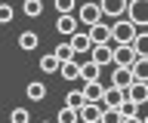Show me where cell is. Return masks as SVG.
Returning a JSON list of instances; mask_svg holds the SVG:
<instances>
[{
	"label": "cell",
	"mask_w": 148,
	"mask_h": 123,
	"mask_svg": "<svg viewBox=\"0 0 148 123\" xmlns=\"http://www.w3.org/2000/svg\"><path fill=\"white\" fill-rule=\"evenodd\" d=\"M111 31H114V43H133L136 34H139V25H136V22H130L127 16H123V19H114Z\"/></svg>",
	"instance_id": "obj_1"
},
{
	"label": "cell",
	"mask_w": 148,
	"mask_h": 123,
	"mask_svg": "<svg viewBox=\"0 0 148 123\" xmlns=\"http://www.w3.org/2000/svg\"><path fill=\"white\" fill-rule=\"evenodd\" d=\"M77 19H80V25H96V22L105 19V12H102V3L99 0H90V3H83L80 10H77Z\"/></svg>",
	"instance_id": "obj_2"
},
{
	"label": "cell",
	"mask_w": 148,
	"mask_h": 123,
	"mask_svg": "<svg viewBox=\"0 0 148 123\" xmlns=\"http://www.w3.org/2000/svg\"><path fill=\"white\" fill-rule=\"evenodd\" d=\"M136 58H139V52L133 43H114V65L117 68H133Z\"/></svg>",
	"instance_id": "obj_3"
},
{
	"label": "cell",
	"mask_w": 148,
	"mask_h": 123,
	"mask_svg": "<svg viewBox=\"0 0 148 123\" xmlns=\"http://www.w3.org/2000/svg\"><path fill=\"white\" fill-rule=\"evenodd\" d=\"M127 19H130V22H136L139 28H148V0H130Z\"/></svg>",
	"instance_id": "obj_4"
},
{
	"label": "cell",
	"mask_w": 148,
	"mask_h": 123,
	"mask_svg": "<svg viewBox=\"0 0 148 123\" xmlns=\"http://www.w3.org/2000/svg\"><path fill=\"white\" fill-rule=\"evenodd\" d=\"M90 58L96 62V65H114V46L111 43H96V46L90 49Z\"/></svg>",
	"instance_id": "obj_5"
},
{
	"label": "cell",
	"mask_w": 148,
	"mask_h": 123,
	"mask_svg": "<svg viewBox=\"0 0 148 123\" xmlns=\"http://www.w3.org/2000/svg\"><path fill=\"white\" fill-rule=\"evenodd\" d=\"M99 3H102L105 19H123L130 10V0H99Z\"/></svg>",
	"instance_id": "obj_6"
},
{
	"label": "cell",
	"mask_w": 148,
	"mask_h": 123,
	"mask_svg": "<svg viewBox=\"0 0 148 123\" xmlns=\"http://www.w3.org/2000/svg\"><path fill=\"white\" fill-rule=\"evenodd\" d=\"M136 83V74H133V68H117L111 71V86H117V89H130V86Z\"/></svg>",
	"instance_id": "obj_7"
},
{
	"label": "cell",
	"mask_w": 148,
	"mask_h": 123,
	"mask_svg": "<svg viewBox=\"0 0 148 123\" xmlns=\"http://www.w3.org/2000/svg\"><path fill=\"white\" fill-rule=\"evenodd\" d=\"M92 37V46L96 43H114V31H111V25H105V22H96V25H90V31H86Z\"/></svg>",
	"instance_id": "obj_8"
},
{
	"label": "cell",
	"mask_w": 148,
	"mask_h": 123,
	"mask_svg": "<svg viewBox=\"0 0 148 123\" xmlns=\"http://www.w3.org/2000/svg\"><path fill=\"white\" fill-rule=\"evenodd\" d=\"M102 111H105V105H99V102L80 105V123H102Z\"/></svg>",
	"instance_id": "obj_9"
},
{
	"label": "cell",
	"mask_w": 148,
	"mask_h": 123,
	"mask_svg": "<svg viewBox=\"0 0 148 123\" xmlns=\"http://www.w3.org/2000/svg\"><path fill=\"white\" fill-rule=\"evenodd\" d=\"M77 16H74V12H65V16H59V22H56V28H59V34H62V37H74V34H77Z\"/></svg>",
	"instance_id": "obj_10"
},
{
	"label": "cell",
	"mask_w": 148,
	"mask_h": 123,
	"mask_svg": "<svg viewBox=\"0 0 148 123\" xmlns=\"http://www.w3.org/2000/svg\"><path fill=\"white\" fill-rule=\"evenodd\" d=\"M127 99H130V92H127V89L108 86V89H105V99H102V105H105V108H120V105L127 102Z\"/></svg>",
	"instance_id": "obj_11"
},
{
	"label": "cell",
	"mask_w": 148,
	"mask_h": 123,
	"mask_svg": "<svg viewBox=\"0 0 148 123\" xmlns=\"http://www.w3.org/2000/svg\"><path fill=\"white\" fill-rule=\"evenodd\" d=\"M105 89H108V86H102L99 80H86V83H83V95H86V102H99V105H102Z\"/></svg>",
	"instance_id": "obj_12"
},
{
	"label": "cell",
	"mask_w": 148,
	"mask_h": 123,
	"mask_svg": "<svg viewBox=\"0 0 148 123\" xmlns=\"http://www.w3.org/2000/svg\"><path fill=\"white\" fill-rule=\"evenodd\" d=\"M130 92V99L133 102H139V105H148V80H136V83L127 89Z\"/></svg>",
	"instance_id": "obj_13"
},
{
	"label": "cell",
	"mask_w": 148,
	"mask_h": 123,
	"mask_svg": "<svg viewBox=\"0 0 148 123\" xmlns=\"http://www.w3.org/2000/svg\"><path fill=\"white\" fill-rule=\"evenodd\" d=\"M40 71H43V74H56V71H62V58L56 56V52H46V56L40 58Z\"/></svg>",
	"instance_id": "obj_14"
},
{
	"label": "cell",
	"mask_w": 148,
	"mask_h": 123,
	"mask_svg": "<svg viewBox=\"0 0 148 123\" xmlns=\"http://www.w3.org/2000/svg\"><path fill=\"white\" fill-rule=\"evenodd\" d=\"M25 95L31 99V102H43L46 99V86L40 83V80H31V83L25 86Z\"/></svg>",
	"instance_id": "obj_15"
},
{
	"label": "cell",
	"mask_w": 148,
	"mask_h": 123,
	"mask_svg": "<svg viewBox=\"0 0 148 123\" xmlns=\"http://www.w3.org/2000/svg\"><path fill=\"white\" fill-rule=\"evenodd\" d=\"M68 40H71L74 52H90V49H92V37H90V34H80V31H77V34L68 37Z\"/></svg>",
	"instance_id": "obj_16"
},
{
	"label": "cell",
	"mask_w": 148,
	"mask_h": 123,
	"mask_svg": "<svg viewBox=\"0 0 148 123\" xmlns=\"http://www.w3.org/2000/svg\"><path fill=\"white\" fill-rule=\"evenodd\" d=\"M80 71L83 65H77V62H62V71H59V77H65V80H80Z\"/></svg>",
	"instance_id": "obj_17"
},
{
	"label": "cell",
	"mask_w": 148,
	"mask_h": 123,
	"mask_svg": "<svg viewBox=\"0 0 148 123\" xmlns=\"http://www.w3.org/2000/svg\"><path fill=\"white\" fill-rule=\"evenodd\" d=\"M56 123H80V108L65 105L62 111H59V117H56Z\"/></svg>",
	"instance_id": "obj_18"
},
{
	"label": "cell",
	"mask_w": 148,
	"mask_h": 123,
	"mask_svg": "<svg viewBox=\"0 0 148 123\" xmlns=\"http://www.w3.org/2000/svg\"><path fill=\"white\" fill-rule=\"evenodd\" d=\"M37 43H40V37H37L34 31H22V34H18V49H37Z\"/></svg>",
	"instance_id": "obj_19"
},
{
	"label": "cell",
	"mask_w": 148,
	"mask_h": 123,
	"mask_svg": "<svg viewBox=\"0 0 148 123\" xmlns=\"http://www.w3.org/2000/svg\"><path fill=\"white\" fill-rule=\"evenodd\" d=\"M99 74H102V65H96V62H83V71H80V80L86 83V80H99Z\"/></svg>",
	"instance_id": "obj_20"
},
{
	"label": "cell",
	"mask_w": 148,
	"mask_h": 123,
	"mask_svg": "<svg viewBox=\"0 0 148 123\" xmlns=\"http://www.w3.org/2000/svg\"><path fill=\"white\" fill-rule=\"evenodd\" d=\"M22 12H25L28 19L43 16V0H25V3H22Z\"/></svg>",
	"instance_id": "obj_21"
},
{
	"label": "cell",
	"mask_w": 148,
	"mask_h": 123,
	"mask_svg": "<svg viewBox=\"0 0 148 123\" xmlns=\"http://www.w3.org/2000/svg\"><path fill=\"white\" fill-rule=\"evenodd\" d=\"M127 117H123V111L120 108H105L102 111V123H123Z\"/></svg>",
	"instance_id": "obj_22"
},
{
	"label": "cell",
	"mask_w": 148,
	"mask_h": 123,
	"mask_svg": "<svg viewBox=\"0 0 148 123\" xmlns=\"http://www.w3.org/2000/svg\"><path fill=\"white\" fill-rule=\"evenodd\" d=\"M133 74H136V80H148V56H139V58H136Z\"/></svg>",
	"instance_id": "obj_23"
},
{
	"label": "cell",
	"mask_w": 148,
	"mask_h": 123,
	"mask_svg": "<svg viewBox=\"0 0 148 123\" xmlns=\"http://www.w3.org/2000/svg\"><path fill=\"white\" fill-rule=\"evenodd\" d=\"M56 56L62 58V62H71V58L77 56V52H74V46H71V40H65V43H59V46H56Z\"/></svg>",
	"instance_id": "obj_24"
},
{
	"label": "cell",
	"mask_w": 148,
	"mask_h": 123,
	"mask_svg": "<svg viewBox=\"0 0 148 123\" xmlns=\"http://www.w3.org/2000/svg\"><path fill=\"white\" fill-rule=\"evenodd\" d=\"M65 105H71V108H80V105H86V95H83V89H71V92L65 95Z\"/></svg>",
	"instance_id": "obj_25"
},
{
	"label": "cell",
	"mask_w": 148,
	"mask_h": 123,
	"mask_svg": "<svg viewBox=\"0 0 148 123\" xmlns=\"http://www.w3.org/2000/svg\"><path fill=\"white\" fill-rule=\"evenodd\" d=\"M133 46H136L139 56H148V31H139L136 40H133Z\"/></svg>",
	"instance_id": "obj_26"
},
{
	"label": "cell",
	"mask_w": 148,
	"mask_h": 123,
	"mask_svg": "<svg viewBox=\"0 0 148 123\" xmlns=\"http://www.w3.org/2000/svg\"><path fill=\"white\" fill-rule=\"evenodd\" d=\"M9 123H31V114H28V108H12V114H9Z\"/></svg>",
	"instance_id": "obj_27"
},
{
	"label": "cell",
	"mask_w": 148,
	"mask_h": 123,
	"mask_svg": "<svg viewBox=\"0 0 148 123\" xmlns=\"http://www.w3.org/2000/svg\"><path fill=\"white\" fill-rule=\"evenodd\" d=\"M139 108H142V105H139V102H133V99H127V102L120 105L123 117H139Z\"/></svg>",
	"instance_id": "obj_28"
},
{
	"label": "cell",
	"mask_w": 148,
	"mask_h": 123,
	"mask_svg": "<svg viewBox=\"0 0 148 123\" xmlns=\"http://www.w3.org/2000/svg\"><path fill=\"white\" fill-rule=\"evenodd\" d=\"M12 16H16V10H12L9 3H0V25H6V22H12Z\"/></svg>",
	"instance_id": "obj_29"
},
{
	"label": "cell",
	"mask_w": 148,
	"mask_h": 123,
	"mask_svg": "<svg viewBox=\"0 0 148 123\" xmlns=\"http://www.w3.org/2000/svg\"><path fill=\"white\" fill-rule=\"evenodd\" d=\"M56 10H59V16H65V12H74V0H53Z\"/></svg>",
	"instance_id": "obj_30"
},
{
	"label": "cell",
	"mask_w": 148,
	"mask_h": 123,
	"mask_svg": "<svg viewBox=\"0 0 148 123\" xmlns=\"http://www.w3.org/2000/svg\"><path fill=\"white\" fill-rule=\"evenodd\" d=\"M123 123H145V117H127Z\"/></svg>",
	"instance_id": "obj_31"
},
{
	"label": "cell",
	"mask_w": 148,
	"mask_h": 123,
	"mask_svg": "<svg viewBox=\"0 0 148 123\" xmlns=\"http://www.w3.org/2000/svg\"><path fill=\"white\" fill-rule=\"evenodd\" d=\"M145 123H148V114H145Z\"/></svg>",
	"instance_id": "obj_32"
},
{
	"label": "cell",
	"mask_w": 148,
	"mask_h": 123,
	"mask_svg": "<svg viewBox=\"0 0 148 123\" xmlns=\"http://www.w3.org/2000/svg\"><path fill=\"white\" fill-rule=\"evenodd\" d=\"M46 123H49V120H46Z\"/></svg>",
	"instance_id": "obj_33"
},
{
	"label": "cell",
	"mask_w": 148,
	"mask_h": 123,
	"mask_svg": "<svg viewBox=\"0 0 148 123\" xmlns=\"http://www.w3.org/2000/svg\"><path fill=\"white\" fill-rule=\"evenodd\" d=\"M145 108H148V105H145Z\"/></svg>",
	"instance_id": "obj_34"
}]
</instances>
